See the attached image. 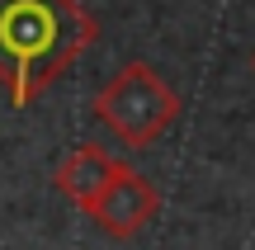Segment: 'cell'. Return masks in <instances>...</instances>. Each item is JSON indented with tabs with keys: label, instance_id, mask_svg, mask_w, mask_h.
<instances>
[{
	"label": "cell",
	"instance_id": "6da1fadb",
	"mask_svg": "<svg viewBox=\"0 0 255 250\" xmlns=\"http://www.w3.org/2000/svg\"><path fill=\"white\" fill-rule=\"evenodd\" d=\"M95 38L100 24L81 0H0V85L9 104L28 109Z\"/></svg>",
	"mask_w": 255,
	"mask_h": 250
},
{
	"label": "cell",
	"instance_id": "7a4b0ae2",
	"mask_svg": "<svg viewBox=\"0 0 255 250\" xmlns=\"http://www.w3.org/2000/svg\"><path fill=\"white\" fill-rule=\"evenodd\" d=\"M95 123L123 147H151L180 123V94L156 66L128 62L95 94Z\"/></svg>",
	"mask_w": 255,
	"mask_h": 250
},
{
	"label": "cell",
	"instance_id": "3957f363",
	"mask_svg": "<svg viewBox=\"0 0 255 250\" xmlns=\"http://www.w3.org/2000/svg\"><path fill=\"white\" fill-rule=\"evenodd\" d=\"M156 213H161V189L146 175H137L128 161H123L119 175H114V184L104 189V194L95 198V208H90L95 227H100L104 236H114V241H132L137 232H146V227L156 222Z\"/></svg>",
	"mask_w": 255,
	"mask_h": 250
},
{
	"label": "cell",
	"instance_id": "277c9868",
	"mask_svg": "<svg viewBox=\"0 0 255 250\" xmlns=\"http://www.w3.org/2000/svg\"><path fill=\"white\" fill-rule=\"evenodd\" d=\"M119 170H123V161L114 156L109 147H100V142H81V147H71L62 161H57L52 184H57V194H62L71 208L90 213L95 198L114 184V175H119Z\"/></svg>",
	"mask_w": 255,
	"mask_h": 250
},
{
	"label": "cell",
	"instance_id": "5b68a950",
	"mask_svg": "<svg viewBox=\"0 0 255 250\" xmlns=\"http://www.w3.org/2000/svg\"><path fill=\"white\" fill-rule=\"evenodd\" d=\"M251 71H255V52H251Z\"/></svg>",
	"mask_w": 255,
	"mask_h": 250
}]
</instances>
